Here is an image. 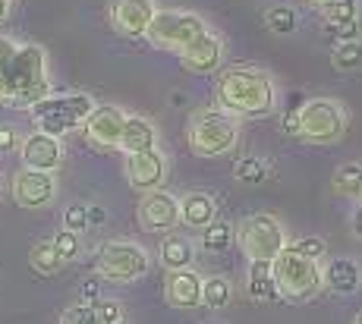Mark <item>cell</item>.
Instances as JSON below:
<instances>
[{"label":"cell","instance_id":"obj_9","mask_svg":"<svg viewBox=\"0 0 362 324\" xmlns=\"http://www.w3.org/2000/svg\"><path fill=\"white\" fill-rule=\"evenodd\" d=\"M208 32V23L199 16V13H189V10H158L155 13V23L148 29V38L155 47L161 51H186L199 35Z\"/></svg>","mask_w":362,"mask_h":324},{"label":"cell","instance_id":"obj_2","mask_svg":"<svg viewBox=\"0 0 362 324\" xmlns=\"http://www.w3.org/2000/svg\"><path fill=\"white\" fill-rule=\"evenodd\" d=\"M214 101L236 120H264L277 110V82L255 64H233L218 73Z\"/></svg>","mask_w":362,"mask_h":324},{"label":"cell","instance_id":"obj_43","mask_svg":"<svg viewBox=\"0 0 362 324\" xmlns=\"http://www.w3.org/2000/svg\"><path fill=\"white\" fill-rule=\"evenodd\" d=\"M353 324H362V312L356 315V318H353Z\"/></svg>","mask_w":362,"mask_h":324},{"label":"cell","instance_id":"obj_10","mask_svg":"<svg viewBox=\"0 0 362 324\" xmlns=\"http://www.w3.org/2000/svg\"><path fill=\"white\" fill-rule=\"evenodd\" d=\"M136 217H139V227H142L145 233H155V236L177 233V227L183 224V217H180V198L167 189L142 192Z\"/></svg>","mask_w":362,"mask_h":324},{"label":"cell","instance_id":"obj_5","mask_svg":"<svg viewBox=\"0 0 362 324\" xmlns=\"http://www.w3.org/2000/svg\"><path fill=\"white\" fill-rule=\"evenodd\" d=\"M98 107L92 101V95L86 92H66V95H47L45 101H38L35 107H29L35 126L47 136H57L64 139L66 133L79 129L88 120V114Z\"/></svg>","mask_w":362,"mask_h":324},{"label":"cell","instance_id":"obj_41","mask_svg":"<svg viewBox=\"0 0 362 324\" xmlns=\"http://www.w3.org/2000/svg\"><path fill=\"white\" fill-rule=\"evenodd\" d=\"M13 13V0H0V23H6Z\"/></svg>","mask_w":362,"mask_h":324},{"label":"cell","instance_id":"obj_40","mask_svg":"<svg viewBox=\"0 0 362 324\" xmlns=\"http://www.w3.org/2000/svg\"><path fill=\"white\" fill-rule=\"evenodd\" d=\"M350 233L356 239H362V205H356V211L350 215Z\"/></svg>","mask_w":362,"mask_h":324},{"label":"cell","instance_id":"obj_13","mask_svg":"<svg viewBox=\"0 0 362 324\" xmlns=\"http://www.w3.org/2000/svg\"><path fill=\"white\" fill-rule=\"evenodd\" d=\"M127 110L117 104H98L88 114V120L82 123L86 129V139L95 145V148H120L123 139V126H127Z\"/></svg>","mask_w":362,"mask_h":324},{"label":"cell","instance_id":"obj_15","mask_svg":"<svg viewBox=\"0 0 362 324\" xmlns=\"http://www.w3.org/2000/svg\"><path fill=\"white\" fill-rule=\"evenodd\" d=\"M127 183L139 192H151V189H161L167 180V155L161 148L155 151H139V155H127Z\"/></svg>","mask_w":362,"mask_h":324},{"label":"cell","instance_id":"obj_20","mask_svg":"<svg viewBox=\"0 0 362 324\" xmlns=\"http://www.w3.org/2000/svg\"><path fill=\"white\" fill-rule=\"evenodd\" d=\"M158 126L148 116L129 114L127 126H123V139H120V151L123 155H139V151H155L158 148Z\"/></svg>","mask_w":362,"mask_h":324},{"label":"cell","instance_id":"obj_29","mask_svg":"<svg viewBox=\"0 0 362 324\" xmlns=\"http://www.w3.org/2000/svg\"><path fill=\"white\" fill-rule=\"evenodd\" d=\"M331 64H334V70H340V73L362 70V38L337 41L331 51Z\"/></svg>","mask_w":362,"mask_h":324},{"label":"cell","instance_id":"obj_4","mask_svg":"<svg viewBox=\"0 0 362 324\" xmlns=\"http://www.w3.org/2000/svg\"><path fill=\"white\" fill-rule=\"evenodd\" d=\"M271 265H274L277 293H281L284 302H309L325 289L322 261L305 258V255L290 249V246L277 255Z\"/></svg>","mask_w":362,"mask_h":324},{"label":"cell","instance_id":"obj_23","mask_svg":"<svg viewBox=\"0 0 362 324\" xmlns=\"http://www.w3.org/2000/svg\"><path fill=\"white\" fill-rule=\"evenodd\" d=\"M161 265L167 271H180V268H192L196 265V246L192 239L180 236V233H167L161 239V252H158Z\"/></svg>","mask_w":362,"mask_h":324},{"label":"cell","instance_id":"obj_26","mask_svg":"<svg viewBox=\"0 0 362 324\" xmlns=\"http://www.w3.org/2000/svg\"><path fill=\"white\" fill-rule=\"evenodd\" d=\"M331 186L340 198H356L362 189V161H350V164H340L331 176Z\"/></svg>","mask_w":362,"mask_h":324},{"label":"cell","instance_id":"obj_1","mask_svg":"<svg viewBox=\"0 0 362 324\" xmlns=\"http://www.w3.org/2000/svg\"><path fill=\"white\" fill-rule=\"evenodd\" d=\"M51 92L45 47L0 35V104L29 110Z\"/></svg>","mask_w":362,"mask_h":324},{"label":"cell","instance_id":"obj_38","mask_svg":"<svg viewBox=\"0 0 362 324\" xmlns=\"http://www.w3.org/2000/svg\"><path fill=\"white\" fill-rule=\"evenodd\" d=\"M98 280H86L82 284V306H98Z\"/></svg>","mask_w":362,"mask_h":324},{"label":"cell","instance_id":"obj_14","mask_svg":"<svg viewBox=\"0 0 362 324\" xmlns=\"http://www.w3.org/2000/svg\"><path fill=\"white\" fill-rule=\"evenodd\" d=\"M224 54H227V44L224 38L218 35V32L208 29L205 35H199L192 41L186 51H180V64H183V70L196 73V76H211L221 70V64H224Z\"/></svg>","mask_w":362,"mask_h":324},{"label":"cell","instance_id":"obj_24","mask_svg":"<svg viewBox=\"0 0 362 324\" xmlns=\"http://www.w3.org/2000/svg\"><path fill=\"white\" fill-rule=\"evenodd\" d=\"M233 239H236V230H233V224H227V220H214V224H208L205 230H202V236H199V243H202V249L205 252H211V255H221V252H227L233 246Z\"/></svg>","mask_w":362,"mask_h":324},{"label":"cell","instance_id":"obj_18","mask_svg":"<svg viewBox=\"0 0 362 324\" xmlns=\"http://www.w3.org/2000/svg\"><path fill=\"white\" fill-rule=\"evenodd\" d=\"M180 217H183V224L189 227V230L202 233L208 224L218 220V198H214L211 192H205V189L186 192V196L180 198Z\"/></svg>","mask_w":362,"mask_h":324},{"label":"cell","instance_id":"obj_22","mask_svg":"<svg viewBox=\"0 0 362 324\" xmlns=\"http://www.w3.org/2000/svg\"><path fill=\"white\" fill-rule=\"evenodd\" d=\"M246 296L255 302H277V280H274V265L271 261H249L246 268Z\"/></svg>","mask_w":362,"mask_h":324},{"label":"cell","instance_id":"obj_19","mask_svg":"<svg viewBox=\"0 0 362 324\" xmlns=\"http://www.w3.org/2000/svg\"><path fill=\"white\" fill-rule=\"evenodd\" d=\"M325 289H331L334 296H353L362 287V268L356 258H331L322 268Z\"/></svg>","mask_w":362,"mask_h":324},{"label":"cell","instance_id":"obj_28","mask_svg":"<svg viewBox=\"0 0 362 324\" xmlns=\"http://www.w3.org/2000/svg\"><path fill=\"white\" fill-rule=\"evenodd\" d=\"M268 174H271V167H268V161H264L262 155H246V157H240V161L233 164V180L236 183L259 186V183L268 180Z\"/></svg>","mask_w":362,"mask_h":324},{"label":"cell","instance_id":"obj_30","mask_svg":"<svg viewBox=\"0 0 362 324\" xmlns=\"http://www.w3.org/2000/svg\"><path fill=\"white\" fill-rule=\"evenodd\" d=\"M264 25H268L274 35H290V32H296L299 16H296L293 6L277 4V6H271V10L264 13Z\"/></svg>","mask_w":362,"mask_h":324},{"label":"cell","instance_id":"obj_11","mask_svg":"<svg viewBox=\"0 0 362 324\" xmlns=\"http://www.w3.org/2000/svg\"><path fill=\"white\" fill-rule=\"evenodd\" d=\"M13 202L19 205V208L25 211H45L54 205V198H57V180H54V174H45V170H16L13 174Z\"/></svg>","mask_w":362,"mask_h":324},{"label":"cell","instance_id":"obj_25","mask_svg":"<svg viewBox=\"0 0 362 324\" xmlns=\"http://www.w3.org/2000/svg\"><path fill=\"white\" fill-rule=\"evenodd\" d=\"M233 302V284L224 274H211L202 284V306L205 308H227Z\"/></svg>","mask_w":362,"mask_h":324},{"label":"cell","instance_id":"obj_27","mask_svg":"<svg viewBox=\"0 0 362 324\" xmlns=\"http://www.w3.org/2000/svg\"><path fill=\"white\" fill-rule=\"evenodd\" d=\"M29 265L35 274H45V277H51V274L64 271L66 261L60 258V252L54 249V243H35L29 249Z\"/></svg>","mask_w":362,"mask_h":324},{"label":"cell","instance_id":"obj_35","mask_svg":"<svg viewBox=\"0 0 362 324\" xmlns=\"http://www.w3.org/2000/svg\"><path fill=\"white\" fill-rule=\"evenodd\" d=\"M95 315H98V324H123V306L117 299H101L95 306Z\"/></svg>","mask_w":362,"mask_h":324},{"label":"cell","instance_id":"obj_34","mask_svg":"<svg viewBox=\"0 0 362 324\" xmlns=\"http://www.w3.org/2000/svg\"><path fill=\"white\" fill-rule=\"evenodd\" d=\"M60 324H98V315H95V306H69L64 315H60Z\"/></svg>","mask_w":362,"mask_h":324},{"label":"cell","instance_id":"obj_6","mask_svg":"<svg viewBox=\"0 0 362 324\" xmlns=\"http://www.w3.org/2000/svg\"><path fill=\"white\" fill-rule=\"evenodd\" d=\"M350 114L337 98H309L299 107V142L334 145L346 136Z\"/></svg>","mask_w":362,"mask_h":324},{"label":"cell","instance_id":"obj_32","mask_svg":"<svg viewBox=\"0 0 362 324\" xmlns=\"http://www.w3.org/2000/svg\"><path fill=\"white\" fill-rule=\"evenodd\" d=\"M290 249L305 255V258H315V261H322L325 255H328V246H325L322 236H303V239H296V243H290Z\"/></svg>","mask_w":362,"mask_h":324},{"label":"cell","instance_id":"obj_3","mask_svg":"<svg viewBox=\"0 0 362 324\" xmlns=\"http://www.w3.org/2000/svg\"><path fill=\"white\" fill-rule=\"evenodd\" d=\"M186 142L196 157H224L240 142V120L221 107H202L189 116Z\"/></svg>","mask_w":362,"mask_h":324},{"label":"cell","instance_id":"obj_8","mask_svg":"<svg viewBox=\"0 0 362 324\" xmlns=\"http://www.w3.org/2000/svg\"><path fill=\"white\" fill-rule=\"evenodd\" d=\"M151 268V255L132 239H110L101 246L98 258H95V271L98 277L110 284H132V280L145 277Z\"/></svg>","mask_w":362,"mask_h":324},{"label":"cell","instance_id":"obj_33","mask_svg":"<svg viewBox=\"0 0 362 324\" xmlns=\"http://www.w3.org/2000/svg\"><path fill=\"white\" fill-rule=\"evenodd\" d=\"M86 227H88V208H86V205H79V202L66 205V211H64V230L82 233Z\"/></svg>","mask_w":362,"mask_h":324},{"label":"cell","instance_id":"obj_31","mask_svg":"<svg viewBox=\"0 0 362 324\" xmlns=\"http://www.w3.org/2000/svg\"><path fill=\"white\" fill-rule=\"evenodd\" d=\"M51 243H54V249L60 252V258H64L66 265L82 255V239H79V233H73V230H60Z\"/></svg>","mask_w":362,"mask_h":324},{"label":"cell","instance_id":"obj_12","mask_svg":"<svg viewBox=\"0 0 362 324\" xmlns=\"http://www.w3.org/2000/svg\"><path fill=\"white\" fill-rule=\"evenodd\" d=\"M158 4L155 0H110L107 16L117 35L123 38H145L155 23Z\"/></svg>","mask_w":362,"mask_h":324},{"label":"cell","instance_id":"obj_7","mask_svg":"<svg viewBox=\"0 0 362 324\" xmlns=\"http://www.w3.org/2000/svg\"><path fill=\"white\" fill-rule=\"evenodd\" d=\"M236 243H240V249L249 261H274L290 246V236H287V227L274 215L259 211V215H249L240 220Z\"/></svg>","mask_w":362,"mask_h":324},{"label":"cell","instance_id":"obj_39","mask_svg":"<svg viewBox=\"0 0 362 324\" xmlns=\"http://www.w3.org/2000/svg\"><path fill=\"white\" fill-rule=\"evenodd\" d=\"M104 220H107V215H104L101 205H88V227H101Z\"/></svg>","mask_w":362,"mask_h":324},{"label":"cell","instance_id":"obj_44","mask_svg":"<svg viewBox=\"0 0 362 324\" xmlns=\"http://www.w3.org/2000/svg\"><path fill=\"white\" fill-rule=\"evenodd\" d=\"M356 205H362V189H359V196H356Z\"/></svg>","mask_w":362,"mask_h":324},{"label":"cell","instance_id":"obj_36","mask_svg":"<svg viewBox=\"0 0 362 324\" xmlns=\"http://www.w3.org/2000/svg\"><path fill=\"white\" fill-rule=\"evenodd\" d=\"M19 133L16 126H10V123H0V155H10V151L19 148Z\"/></svg>","mask_w":362,"mask_h":324},{"label":"cell","instance_id":"obj_17","mask_svg":"<svg viewBox=\"0 0 362 324\" xmlns=\"http://www.w3.org/2000/svg\"><path fill=\"white\" fill-rule=\"evenodd\" d=\"M202 284L205 277L196 268H180V271H167L164 277V299L173 308H199L202 306Z\"/></svg>","mask_w":362,"mask_h":324},{"label":"cell","instance_id":"obj_42","mask_svg":"<svg viewBox=\"0 0 362 324\" xmlns=\"http://www.w3.org/2000/svg\"><path fill=\"white\" fill-rule=\"evenodd\" d=\"M309 6H315V10H328V6L334 4V0H305Z\"/></svg>","mask_w":362,"mask_h":324},{"label":"cell","instance_id":"obj_21","mask_svg":"<svg viewBox=\"0 0 362 324\" xmlns=\"http://www.w3.org/2000/svg\"><path fill=\"white\" fill-rule=\"evenodd\" d=\"M325 13V23L334 35H340V41H353L359 38V0H334Z\"/></svg>","mask_w":362,"mask_h":324},{"label":"cell","instance_id":"obj_16","mask_svg":"<svg viewBox=\"0 0 362 324\" xmlns=\"http://www.w3.org/2000/svg\"><path fill=\"white\" fill-rule=\"evenodd\" d=\"M23 167L29 170H45V174H54V170L64 164V142L57 136H47L41 129H35L32 136H25L23 145Z\"/></svg>","mask_w":362,"mask_h":324},{"label":"cell","instance_id":"obj_37","mask_svg":"<svg viewBox=\"0 0 362 324\" xmlns=\"http://www.w3.org/2000/svg\"><path fill=\"white\" fill-rule=\"evenodd\" d=\"M281 133L284 136H299V110H290V114L281 116Z\"/></svg>","mask_w":362,"mask_h":324}]
</instances>
